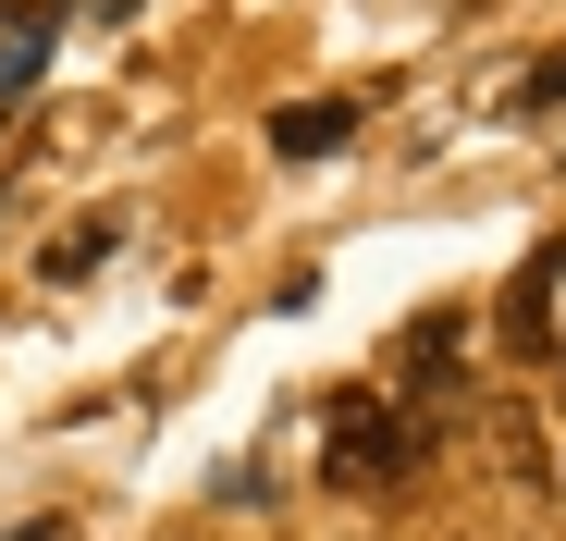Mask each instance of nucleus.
Segmentation results:
<instances>
[{
    "label": "nucleus",
    "mask_w": 566,
    "mask_h": 541,
    "mask_svg": "<svg viewBox=\"0 0 566 541\" xmlns=\"http://www.w3.org/2000/svg\"><path fill=\"white\" fill-rule=\"evenodd\" d=\"M455 344H468V320H455V308H431V320L407 332V370H443V357H455Z\"/></svg>",
    "instance_id": "obj_5"
},
{
    "label": "nucleus",
    "mask_w": 566,
    "mask_h": 541,
    "mask_svg": "<svg viewBox=\"0 0 566 541\" xmlns=\"http://www.w3.org/2000/svg\"><path fill=\"white\" fill-rule=\"evenodd\" d=\"M321 468H333L345 492H395L407 468H431V418H395L382 394H333V418H321Z\"/></svg>",
    "instance_id": "obj_1"
},
{
    "label": "nucleus",
    "mask_w": 566,
    "mask_h": 541,
    "mask_svg": "<svg viewBox=\"0 0 566 541\" xmlns=\"http://www.w3.org/2000/svg\"><path fill=\"white\" fill-rule=\"evenodd\" d=\"M554 99H566V50H554V62H530V86H517V112H554Z\"/></svg>",
    "instance_id": "obj_6"
},
{
    "label": "nucleus",
    "mask_w": 566,
    "mask_h": 541,
    "mask_svg": "<svg viewBox=\"0 0 566 541\" xmlns=\"http://www.w3.org/2000/svg\"><path fill=\"white\" fill-rule=\"evenodd\" d=\"M38 62H50V13L0 38V99H25V86H38Z\"/></svg>",
    "instance_id": "obj_4"
},
{
    "label": "nucleus",
    "mask_w": 566,
    "mask_h": 541,
    "mask_svg": "<svg viewBox=\"0 0 566 541\" xmlns=\"http://www.w3.org/2000/svg\"><path fill=\"white\" fill-rule=\"evenodd\" d=\"M554 284H566V234H542V246L505 270V308H493V320H505L517 357H554Z\"/></svg>",
    "instance_id": "obj_2"
},
{
    "label": "nucleus",
    "mask_w": 566,
    "mask_h": 541,
    "mask_svg": "<svg viewBox=\"0 0 566 541\" xmlns=\"http://www.w3.org/2000/svg\"><path fill=\"white\" fill-rule=\"evenodd\" d=\"M357 136V99H296V112H271V148L283 160H333Z\"/></svg>",
    "instance_id": "obj_3"
}]
</instances>
